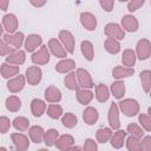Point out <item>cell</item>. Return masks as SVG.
<instances>
[{
  "instance_id": "9a60e30c",
  "label": "cell",
  "mask_w": 151,
  "mask_h": 151,
  "mask_svg": "<svg viewBox=\"0 0 151 151\" xmlns=\"http://www.w3.org/2000/svg\"><path fill=\"white\" fill-rule=\"evenodd\" d=\"M122 26L129 32H136L138 29V21L133 15H125L122 19Z\"/></svg>"
},
{
  "instance_id": "f6af8a7d",
  "label": "cell",
  "mask_w": 151,
  "mask_h": 151,
  "mask_svg": "<svg viewBox=\"0 0 151 151\" xmlns=\"http://www.w3.org/2000/svg\"><path fill=\"white\" fill-rule=\"evenodd\" d=\"M144 2H145V0H131V1L129 2V5H127V9H129L130 12H134V11H137L139 7H142V6L144 5Z\"/></svg>"
},
{
  "instance_id": "52a82bcc",
  "label": "cell",
  "mask_w": 151,
  "mask_h": 151,
  "mask_svg": "<svg viewBox=\"0 0 151 151\" xmlns=\"http://www.w3.org/2000/svg\"><path fill=\"white\" fill-rule=\"evenodd\" d=\"M41 68L38 66H31L26 70V79L29 85H37L41 80Z\"/></svg>"
},
{
  "instance_id": "681fc988",
  "label": "cell",
  "mask_w": 151,
  "mask_h": 151,
  "mask_svg": "<svg viewBox=\"0 0 151 151\" xmlns=\"http://www.w3.org/2000/svg\"><path fill=\"white\" fill-rule=\"evenodd\" d=\"M29 1H31V4H32L33 6H35V7H41V6H44V5L46 4L47 0H29Z\"/></svg>"
},
{
  "instance_id": "83f0119b",
  "label": "cell",
  "mask_w": 151,
  "mask_h": 151,
  "mask_svg": "<svg viewBox=\"0 0 151 151\" xmlns=\"http://www.w3.org/2000/svg\"><path fill=\"white\" fill-rule=\"evenodd\" d=\"M109 97H110L109 88H107L105 85L99 84V85L96 86V98H97L99 101L104 103V101H106V100L109 99Z\"/></svg>"
},
{
  "instance_id": "3957f363",
  "label": "cell",
  "mask_w": 151,
  "mask_h": 151,
  "mask_svg": "<svg viewBox=\"0 0 151 151\" xmlns=\"http://www.w3.org/2000/svg\"><path fill=\"white\" fill-rule=\"evenodd\" d=\"M105 34L109 37V38H114L117 40H122L124 39L125 37V33H124V28H122L119 25L117 24H107L105 26Z\"/></svg>"
},
{
  "instance_id": "4fadbf2b",
  "label": "cell",
  "mask_w": 151,
  "mask_h": 151,
  "mask_svg": "<svg viewBox=\"0 0 151 151\" xmlns=\"http://www.w3.org/2000/svg\"><path fill=\"white\" fill-rule=\"evenodd\" d=\"M42 42V39L40 35L38 34H31L26 38V41H25V47H26V51L28 52H33L35 48H38V46H40Z\"/></svg>"
},
{
  "instance_id": "f5cc1de1",
  "label": "cell",
  "mask_w": 151,
  "mask_h": 151,
  "mask_svg": "<svg viewBox=\"0 0 151 151\" xmlns=\"http://www.w3.org/2000/svg\"><path fill=\"white\" fill-rule=\"evenodd\" d=\"M119 1H127V0H119Z\"/></svg>"
},
{
  "instance_id": "60d3db41",
  "label": "cell",
  "mask_w": 151,
  "mask_h": 151,
  "mask_svg": "<svg viewBox=\"0 0 151 151\" xmlns=\"http://www.w3.org/2000/svg\"><path fill=\"white\" fill-rule=\"evenodd\" d=\"M15 51V48L13 47V46H11L8 42H6L4 39L1 40V42H0V53H1V55H7V54H11V53H13Z\"/></svg>"
},
{
  "instance_id": "e575fe53",
  "label": "cell",
  "mask_w": 151,
  "mask_h": 151,
  "mask_svg": "<svg viewBox=\"0 0 151 151\" xmlns=\"http://www.w3.org/2000/svg\"><path fill=\"white\" fill-rule=\"evenodd\" d=\"M125 134H126V132H125V131H123V130L117 131V132L113 134L112 139H111V142H112V146H114V147H120V146L123 145V142H124Z\"/></svg>"
},
{
  "instance_id": "836d02e7",
  "label": "cell",
  "mask_w": 151,
  "mask_h": 151,
  "mask_svg": "<svg viewBox=\"0 0 151 151\" xmlns=\"http://www.w3.org/2000/svg\"><path fill=\"white\" fill-rule=\"evenodd\" d=\"M13 125L17 130L19 131H25L28 129L29 126V120L25 117H17L14 120H13Z\"/></svg>"
},
{
  "instance_id": "d6986e66",
  "label": "cell",
  "mask_w": 151,
  "mask_h": 151,
  "mask_svg": "<svg viewBox=\"0 0 151 151\" xmlns=\"http://www.w3.org/2000/svg\"><path fill=\"white\" fill-rule=\"evenodd\" d=\"M31 110L34 117H40L46 110V104L41 99H33L31 103Z\"/></svg>"
},
{
  "instance_id": "f35d334b",
  "label": "cell",
  "mask_w": 151,
  "mask_h": 151,
  "mask_svg": "<svg viewBox=\"0 0 151 151\" xmlns=\"http://www.w3.org/2000/svg\"><path fill=\"white\" fill-rule=\"evenodd\" d=\"M127 132H130L131 136L134 137V138H137V139L142 138L143 134H144L143 130H142L137 124H130V125L127 126Z\"/></svg>"
},
{
  "instance_id": "277c9868",
  "label": "cell",
  "mask_w": 151,
  "mask_h": 151,
  "mask_svg": "<svg viewBox=\"0 0 151 151\" xmlns=\"http://www.w3.org/2000/svg\"><path fill=\"white\" fill-rule=\"evenodd\" d=\"M50 60V53L47 46H41L37 52L32 54V61L37 65H45Z\"/></svg>"
},
{
  "instance_id": "cb8c5ba5",
  "label": "cell",
  "mask_w": 151,
  "mask_h": 151,
  "mask_svg": "<svg viewBox=\"0 0 151 151\" xmlns=\"http://www.w3.org/2000/svg\"><path fill=\"white\" fill-rule=\"evenodd\" d=\"M31 139L34 142V143H41L42 142V138H44V130L41 126H32L29 129V132H28Z\"/></svg>"
},
{
  "instance_id": "b9f144b4",
  "label": "cell",
  "mask_w": 151,
  "mask_h": 151,
  "mask_svg": "<svg viewBox=\"0 0 151 151\" xmlns=\"http://www.w3.org/2000/svg\"><path fill=\"white\" fill-rule=\"evenodd\" d=\"M139 123L140 125L147 130V131H151V117L150 116H146V114H139Z\"/></svg>"
},
{
  "instance_id": "9c48e42d",
  "label": "cell",
  "mask_w": 151,
  "mask_h": 151,
  "mask_svg": "<svg viewBox=\"0 0 151 151\" xmlns=\"http://www.w3.org/2000/svg\"><path fill=\"white\" fill-rule=\"evenodd\" d=\"M2 25L9 34L14 33L18 28V19L14 14H6L2 18Z\"/></svg>"
},
{
  "instance_id": "8fae6325",
  "label": "cell",
  "mask_w": 151,
  "mask_h": 151,
  "mask_svg": "<svg viewBox=\"0 0 151 151\" xmlns=\"http://www.w3.org/2000/svg\"><path fill=\"white\" fill-rule=\"evenodd\" d=\"M24 86H25V78H24V76H20V74L12 78L7 83V88L13 93L21 91L24 88Z\"/></svg>"
},
{
  "instance_id": "8992f818",
  "label": "cell",
  "mask_w": 151,
  "mask_h": 151,
  "mask_svg": "<svg viewBox=\"0 0 151 151\" xmlns=\"http://www.w3.org/2000/svg\"><path fill=\"white\" fill-rule=\"evenodd\" d=\"M59 38H60V41L63 42L64 47L66 48V51L70 52V53H73V51H74V38H73L72 33L66 31V29H63V31L59 32Z\"/></svg>"
},
{
  "instance_id": "ac0fdd59",
  "label": "cell",
  "mask_w": 151,
  "mask_h": 151,
  "mask_svg": "<svg viewBox=\"0 0 151 151\" xmlns=\"http://www.w3.org/2000/svg\"><path fill=\"white\" fill-rule=\"evenodd\" d=\"M134 73V70L132 67H126V66H117L113 68L112 74L114 78L120 79V78H125V77H130Z\"/></svg>"
},
{
  "instance_id": "30bf717a",
  "label": "cell",
  "mask_w": 151,
  "mask_h": 151,
  "mask_svg": "<svg viewBox=\"0 0 151 151\" xmlns=\"http://www.w3.org/2000/svg\"><path fill=\"white\" fill-rule=\"evenodd\" d=\"M48 47H50L53 55H55L58 58H65L66 57V53H67L66 48L63 47V45L57 39H51L48 41Z\"/></svg>"
},
{
  "instance_id": "c3c4849f",
  "label": "cell",
  "mask_w": 151,
  "mask_h": 151,
  "mask_svg": "<svg viewBox=\"0 0 151 151\" xmlns=\"http://www.w3.org/2000/svg\"><path fill=\"white\" fill-rule=\"evenodd\" d=\"M142 147H143V149H147V150L151 149V137H150V136L144 138L143 144H142Z\"/></svg>"
},
{
  "instance_id": "2e32d148",
  "label": "cell",
  "mask_w": 151,
  "mask_h": 151,
  "mask_svg": "<svg viewBox=\"0 0 151 151\" xmlns=\"http://www.w3.org/2000/svg\"><path fill=\"white\" fill-rule=\"evenodd\" d=\"M45 98L50 103H58L61 99V93L55 86H50L45 90Z\"/></svg>"
},
{
  "instance_id": "4dcf8cb0",
  "label": "cell",
  "mask_w": 151,
  "mask_h": 151,
  "mask_svg": "<svg viewBox=\"0 0 151 151\" xmlns=\"http://www.w3.org/2000/svg\"><path fill=\"white\" fill-rule=\"evenodd\" d=\"M77 79H78V78H77V74H76V73H73V72L68 73V74L65 77V80H64L66 87L70 88V90H76V91H78L79 84H78V80H77Z\"/></svg>"
},
{
  "instance_id": "f907efd6",
  "label": "cell",
  "mask_w": 151,
  "mask_h": 151,
  "mask_svg": "<svg viewBox=\"0 0 151 151\" xmlns=\"http://www.w3.org/2000/svg\"><path fill=\"white\" fill-rule=\"evenodd\" d=\"M0 5H1V9L6 11L7 6H8V0H0Z\"/></svg>"
},
{
  "instance_id": "6da1fadb",
  "label": "cell",
  "mask_w": 151,
  "mask_h": 151,
  "mask_svg": "<svg viewBox=\"0 0 151 151\" xmlns=\"http://www.w3.org/2000/svg\"><path fill=\"white\" fill-rule=\"evenodd\" d=\"M119 107L123 111V113L127 117L136 116L139 111V105L134 99H124L119 103Z\"/></svg>"
},
{
  "instance_id": "603a6c76",
  "label": "cell",
  "mask_w": 151,
  "mask_h": 151,
  "mask_svg": "<svg viewBox=\"0 0 151 151\" xmlns=\"http://www.w3.org/2000/svg\"><path fill=\"white\" fill-rule=\"evenodd\" d=\"M18 73H19L18 65H8V64L1 65V76L4 78H11L13 76H17Z\"/></svg>"
},
{
  "instance_id": "db71d44e",
  "label": "cell",
  "mask_w": 151,
  "mask_h": 151,
  "mask_svg": "<svg viewBox=\"0 0 151 151\" xmlns=\"http://www.w3.org/2000/svg\"><path fill=\"white\" fill-rule=\"evenodd\" d=\"M150 97H151V90H150Z\"/></svg>"
},
{
  "instance_id": "d6a6232c",
  "label": "cell",
  "mask_w": 151,
  "mask_h": 151,
  "mask_svg": "<svg viewBox=\"0 0 151 151\" xmlns=\"http://www.w3.org/2000/svg\"><path fill=\"white\" fill-rule=\"evenodd\" d=\"M140 81L145 92H150L151 90V71L145 70L140 73Z\"/></svg>"
},
{
  "instance_id": "7a4b0ae2",
  "label": "cell",
  "mask_w": 151,
  "mask_h": 151,
  "mask_svg": "<svg viewBox=\"0 0 151 151\" xmlns=\"http://www.w3.org/2000/svg\"><path fill=\"white\" fill-rule=\"evenodd\" d=\"M137 55L140 60H145L151 54V42L147 39H140L137 42Z\"/></svg>"
},
{
  "instance_id": "ffe728a7",
  "label": "cell",
  "mask_w": 151,
  "mask_h": 151,
  "mask_svg": "<svg viewBox=\"0 0 151 151\" xmlns=\"http://www.w3.org/2000/svg\"><path fill=\"white\" fill-rule=\"evenodd\" d=\"M83 118H84V122L87 124V125H92L97 122L98 119V111L94 109V107H87L85 111H84V114H83Z\"/></svg>"
},
{
  "instance_id": "f1b7e54d",
  "label": "cell",
  "mask_w": 151,
  "mask_h": 151,
  "mask_svg": "<svg viewBox=\"0 0 151 151\" xmlns=\"http://www.w3.org/2000/svg\"><path fill=\"white\" fill-rule=\"evenodd\" d=\"M111 92L113 94L114 98L117 99H120L123 96H124V92H125V85L123 81H114L112 85H111Z\"/></svg>"
},
{
  "instance_id": "ab89813d",
  "label": "cell",
  "mask_w": 151,
  "mask_h": 151,
  "mask_svg": "<svg viewBox=\"0 0 151 151\" xmlns=\"http://www.w3.org/2000/svg\"><path fill=\"white\" fill-rule=\"evenodd\" d=\"M111 136H112V132L110 129H99L97 131V139L100 143H105Z\"/></svg>"
},
{
  "instance_id": "e0dca14e",
  "label": "cell",
  "mask_w": 151,
  "mask_h": 151,
  "mask_svg": "<svg viewBox=\"0 0 151 151\" xmlns=\"http://www.w3.org/2000/svg\"><path fill=\"white\" fill-rule=\"evenodd\" d=\"M6 60L9 64H13V65H18L19 66V65L24 64V61H25V52L24 51H20V50L14 51L13 53L8 54V57L6 58Z\"/></svg>"
},
{
  "instance_id": "4316f807",
  "label": "cell",
  "mask_w": 151,
  "mask_h": 151,
  "mask_svg": "<svg viewBox=\"0 0 151 151\" xmlns=\"http://www.w3.org/2000/svg\"><path fill=\"white\" fill-rule=\"evenodd\" d=\"M93 98V93L91 91H88L87 88H84V90H78L77 91V99L80 104H88Z\"/></svg>"
},
{
  "instance_id": "7402d4cb",
  "label": "cell",
  "mask_w": 151,
  "mask_h": 151,
  "mask_svg": "<svg viewBox=\"0 0 151 151\" xmlns=\"http://www.w3.org/2000/svg\"><path fill=\"white\" fill-rule=\"evenodd\" d=\"M12 140L15 144L17 149L19 150H25L28 146V138L21 133H13L12 136Z\"/></svg>"
},
{
  "instance_id": "5b68a950",
  "label": "cell",
  "mask_w": 151,
  "mask_h": 151,
  "mask_svg": "<svg viewBox=\"0 0 151 151\" xmlns=\"http://www.w3.org/2000/svg\"><path fill=\"white\" fill-rule=\"evenodd\" d=\"M76 74H77V78H78L79 86H81L83 88H92V87L94 86L90 73H88L86 70H84V68H78Z\"/></svg>"
},
{
  "instance_id": "7c38bea8",
  "label": "cell",
  "mask_w": 151,
  "mask_h": 151,
  "mask_svg": "<svg viewBox=\"0 0 151 151\" xmlns=\"http://www.w3.org/2000/svg\"><path fill=\"white\" fill-rule=\"evenodd\" d=\"M80 21L83 24V26L87 29V31H93L97 26V19L93 14L91 13H81L80 14Z\"/></svg>"
},
{
  "instance_id": "bcb514c9",
  "label": "cell",
  "mask_w": 151,
  "mask_h": 151,
  "mask_svg": "<svg viewBox=\"0 0 151 151\" xmlns=\"http://www.w3.org/2000/svg\"><path fill=\"white\" fill-rule=\"evenodd\" d=\"M9 126H11L9 119L7 117H4L2 116L0 118V131H1V133H6L8 131V129H9Z\"/></svg>"
},
{
  "instance_id": "d4e9b609",
  "label": "cell",
  "mask_w": 151,
  "mask_h": 151,
  "mask_svg": "<svg viewBox=\"0 0 151 151\" xmlns=\"http://www.w3.org/2000/svg\"><path fill=\"white\" fill-rule=\"evenodd\" d=\"M104 46H105V50L109 53H112V54H116L120 51V45H119L118 40L114 39V38H107Z\"/></svg>"
},
{
  "instance_id": "8d00e7d4",
  "label": "cell",
  "mask_w": 151,
  "mask_h": 151,
  "mask_svg": "<svg viewBox=\"0 0 151 151\" xmlns=\"http://www.w3.org/2000/svg\"><path fill=\"white\" fill-rule=\"evenodd\" d=\"M61 122H63V124H64L66 127L72 129V127H74V126L77 125L78 119H77V117H76L73 113H66V114L63 117Z\"/></svg>"
},
{
  "instance_id": "74e56055",
  "label": "cell",
  "mask_w": 151,
  "mask_h": 151,
  "mask_svg": "<svg viewBox=\"0 0 151 151\" xmlns=\"http://www.w3.org/2000/svg\"><path fill=\"white\" fill-rule=\"evenodd\" d=\"M58 136H59V133H58L57 130H53V129L48 130L46 132V134H45V143H46V145H48V146L53 145L54 142H57Z\"/></svg>"
},
{
  "instance_id": "816d5d0a",
  "label": "cell",
  "mask_w": 151,
  "mask_h": 151,
  "mask_svg": "<svg viewBox=\"0 0 151 151\" xmlns=\"http://www.w3.org/2000/svg\"><path fill=\"white\" fill-rule=\"evenodd\" d=\"M147 113H149V116L151 117V107H149V109H147Z\"/></svg>"
},
{
  "instance_id": "44dd1931",
  "label": "cell",
  "mask_w": 151,
  "mask_h": 151,
  "mask_svg": "<svg viewBox=\"0 0 151 151\" xmlns=\"http://www.w3.org/2000/svg\"><path fill=\"white\" fill-rule=\"evenodd\" d=\"M74 66H76V63L72 59L61 60L55 65V71L59 73H66V72H70L71 70H73Z\"/></svg>"
},
{
  "instance_id": "ba28073f",
  "label": "cell",
  "mask_w": 151,
  "mask_h": 151,
  "mask_svg": "<svg viewBox=\"0 0 151 151\" xmlns=\"http://www.w3.org/2000/svg\"><path fill=\"white\" fill-rule=\"evenodd\" d=\"M2 39L6 42H8L11 46H13L14 48H19L24 42V34L21 32H17L14 34H9L8 33V34H4Z\"/></svg>"
},
{
  "instance_id": "484cf974",
  "label": "cell",
  "mask_w": 151,
  "mask_h": 151,
  "mask_svg": "<svg viewBox=\"0 0 151 151\" xmlns=\"http://www.w3.org/2000/svg\"><path fill=\"white\" fill-rule=\"evenodd\" d=\"M122 61L124 64V66L126 67H132L136 63V54L132 50H125L123 52V57H122Z\"/></svg>"
},
{
  "instance_id": "ee69618b",
  "label": "cell",
  "mask_w": 151,
  "mask_h": 151,
  "mask_svg": "<svg viewBox=\"0 0 151 151\" xmlns=\"http://www.w3.org/2000/svg\"><path fill=\"white\" fill-rule=\"evenodd\" d=\"M127 149L129 150H136V149H142V144H139L138 142V139L137 138H134V137H129L127 138Z\"/></svg>"
},
{
  "instance_id": "f546056e",
  "label": "cell",
  "mask_w": 151,
  "mask_h": 151,
  "mask_svg": "<svg viewBox=\"0 0 151 151\" xmlns=\"http://www.w3.org/2000/svg\"><path fill=\"white\" fill-rule=\"evenodd\" d=\"M6 107L12 112H17L21 107V100L15 96H11L6 99Z\"/></svg>"
},
{
  "instance_id": "7bdbcfd3",
  "label": "cell",
  "mask_w": 151,
  "mask_h": 151,
  "mask_svg": "<svg viewBox=\"0 0 151 151\" xmlns=\"http://www.w3.org/2000/svg\"><path fill=\"white\" fill-rule=\"evenodd\" d=\"M58 142H59V144H58V147L59 149H64V144H66V146L68 149L70 145L73 143V138L71 136H68V134H65V136H61Z\"/></svg>"
},
{
  "instance_id": "d590c367",
  "label": "cell",
  "mask_w": 151,
  "mask_h": 151,
  "mask_svg": "<svg viewBox=\"0 0 151 151\" xmlns=\"http://www.w3.org/2000/svg\"><path fill=\"white\" fill-rule=\"evenodd\" d=\"M61 113H63V109H61V106L58 105V104H52V105H50L48 109H47V114H48L51 118H53V119H58V118L61 116Z\"/></svg>"
},
{
  "instance_id": "7dc6e473",
  "label": "cell",
  "mask_w": 151,
  "mask_h": 151,
  "mask_svg": "<svg viewBox=\"0 0 151 151\" xmlns=\"http://www.w3.org/2000/svg\"><path fill=\"white\" fill-rule=\"evenodd\" d=\"M100 1V5L101 7L106 11V12H111L113 9V6H114V0H99Z\"/></svg>"
},
{
  "instance_id": "1f68e13d",
  "label": "cell",
  "mask_w": 151,
  "mask_h": 151,
  "mask_svg": "<svg viewBox=\"0 0 151 151\" xmlns=\"http://www.w3.org/2000/svg\"><path fill=\"white\" fill-rule=\"evenodd\" d=\"M80 47H81V52H83V54L85 55V58H86L88 61H91V60L93 59V45H92L90 41L84 40V41H81Z\"/></svg>"
},
{
  "instance_id": "5bb4252c",
  "label": "cell",
  "mask_w": 151,
  "mask_h": 151,
  "mask_svg": "<svg viewBox=\"0 0 151 151\" xmlns=\"http://www.w3.org/2000/svg\"><path fill=\"white\" fill-rule=\"evenodd\" d=\"M109 123L111 127L118 129L119 127V114H118V106L116 103H112L109 110Z\"/></svg>"
}]
</instances>
